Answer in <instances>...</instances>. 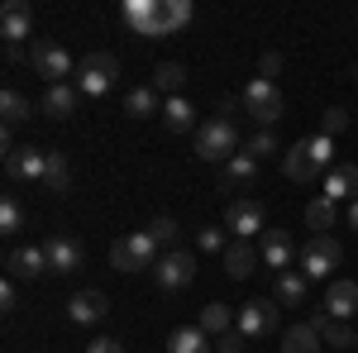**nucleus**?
<instances>
[{"label": "nucleus", "instance_id": "dca6fc26", "mask_svg": "<svg viewBox=\"0 0 358 353\" xmlns=\"http://www.w3.org/2000/svg\"><path fill=\"white\" fill-rule=\"evenodd\" d=\"M43 253H48V272H82V244L77 239H67V234H53V239H43Z\"/></svg>", "mask_w": 358, "mask_h": 353}, {"label": "nucleus", "instance_id": "a18cd8bd", "mask_svg": "<svg viewBox=\"0 0 358 353\" xmlns=\"http://www.w3.org/2000/svg\"><path fill=\"white\" fill-rule=\"evenodd\" d=\"M282 353H296V349H282Z\"/></svg>", "mask_w": 358, "mask_h": 353}, {"label": "nucleus", "instance_id": "9d476101", "mask_svg": "<svg viewBox=\"0 0 358 353\" xmlns=\"http://www.w3.org/2000/svg\"><path fill=\"white\" fill-rule=\"evenodd\" d=\"M258 263L273 268L277 277L292 272V263H296V244H292V234H287V229H263V239H258Z\"/></svg>", "mask_w": 358, "mask_h": 353}, {"label": "nucleus", "instance_id": "1a4fd4ad", "mask_svg": "<svg viewBox=\"0 0 358 353\" xmlns=\"http://www.w3.org/2000/svg\"><path fill=\"white\" fill-rule=\"evenodd\" d=\"M124 24L129 34L138 38H167V24H163V0H124Z\"/></svg>", "mask_w": 358, "mask_h": 353}, {"label": "nucleus", "instance_id": "c756f323", "mask_svg": "<svg viewBox=\"0 0 358 353\" xmlns=\"http://www.w3.org/2000/svg\"><path fill=\"white\" fill-rule=\"evenodd\" d=\"M124 115H134V120L163 115V106H158V91H153V86H134V91L124 96Z\"/></svg>", "mask_w": 358, "mask_h": 353}, {"label": "nucleus", "instance_id": "5701e85b", "mask_svg": "<svg viewBox=\"0 0 358 353\" xmlns=\"http://www.w3.org/2000/svg\"><path fill=\"white\" fill-rule=\"evenodd\" d=\"M167 353H215V349H210V334L201 325H182V329H172Z\"/></svg>", "mask_w": 358, "mask_h": 353}, {"label": "nucleus", "instance_id": "4be33fe9", "mask_svg": "<svg viewBox=\"0 0 358 353\" xmlns=\"http://www.w3.org/2000/svg\"><path fill=\"white\" fill-rule=\"evenodd\" d=\"M258 268V248L248 244V239H239V244H229L224 248V272L234 277V282H244L248 272Z\"/></svg>", "mask_w": 358, "mask_h": 353}, {"label": "nucleus", "instance_id": "9b49d317", "mask_svg": "<svg viewBox=\"0 0 358 353\" xmlns=\"http://www.w3.org/2000/svg\"><path fill=\"white\" fill-rule=\"evenodd\" d=\"M5 272H10V282H34V277H43V272H48V253H43V244L10 248V253H5Z\"/></svg>", "mask_w": 358, "mask_h": 353}, {"label": "nucleus", "instance_id": "412c9836", "mask_svg": "<svg viewBox=\"0 0 358 353\" xmlns=\"http://www.w3.org/2000/svg\"><path fill=\"white\" fill-rule=\"evenodd\" d=\"M77 96H82L77 82L48 86V91H43V115H48V120H72V115H77Z\"/></svg>", "mask_w": 358, "mask_h": 353}, {"label": "nucleus", "instance_id": "72a5a7b5", "mask_svg": "<svg viewBox=\"0 0 358 353\" xmlns=\"http://www.w3.org/2000/svg\"><path fill=\"white\" fill-rule=\"evenodd\" d=\"M163 24H167V38L182 34L192 24V0H163Z\"/></svg>", "mask_w": 358, "mask_h": 353}, {"label": "nucleus", "instance_id": "6e6552de", "mask_svg": "<svg viewBox=\"0 0 358 353\" xmlns=\"http://www.w3.org/2000/svg\"><path fill=\"white\" fill-rule=\"evenodd\" d=\"M192 277H196V258L187 248H167L158 258V268H153L158 291H182V287H192Z\"/></svg>", "mask_w": 358, "mask_h": 353}, {"label": "nucleus", "instance_id": "49530a36", "mask_svg": "<svg viewBox=\"0 0 358 353\" xmlns=\"http://www.w3.org/2000/svg\"><path fill=\"white\" fill-rule=\"evenodd\" d=\"M354 349H358V344H354Z\"/></svg>", "mask_w": 358, "mask_h": 353}, {"label": "nucleus", "instance_id": "37998d69", "mask_svg": "<svg viewBox=\"0 0 358 353\" xmlns=\"http://www.w3.org/2000/svg\"><path fill=\"white\" fill-rule=\"evenodd\" d=\"M277 72H282V57H277V53H268V57H263V77H268V82H273Z\"/></svg>", "mask_w": 358, "mask_h": 353}, {"label": "nucleus", "instance_id": "79ce46f5", "mask_svg": "<svg viewBox=\"0 0 358 353\" xmlns=\"http://www.w3.org/2000/svg\"><path fill=\"white\" fill-rule=\"evenodd\" d=\"M86 353H124V349H120L115 339H91V344H86Z\"/></svg>", "mask_w": 358, "mask_h": 353}, {"label": "nucleus", "instance_id": "f03ea898", "mask_svg": "<svg viewBox=\"0 0 358 353\" xmlns=\"http://www.w3.org/2000/svg\"><path fill=\"white\" fill-rule=\"evenodd\" d=\"M158 258H163V248H158V239H153L148 229H134V234H124V239H115V244H110V268L115 272L158 268Z\"/></svg>", "mask_w": 358, "mask_h": 353}, {"label": "nucleus", "instance_id": "f8f14e48", "mask_svg": "<svg viewBox=\"0 0 358 353\" xmlns=\"http://www.w3.org/2000/svg\"><path fill=\"white\" fill-rule=\"evenodd\" d=\"M29 29H34L29 0H5V10H0V38H5V48H20L29 38Z\"/></svg>", "mask_w": 358, "mask_h": 353}, {"label": "nucleus", "instance_id": "4c0bfd02", "mask_svg": "<svg viewBox=\"0 0 358 353\" xmlns=\"http://www.w3.org/2000/svg\"><path fill=\"white\" fill-rule=\"evenodd\" d=\"M196 248H201V253H220V258H224V248H229V239H224V229H215V224H206V229H196Z\"/></svg>", "mask_w": 358, "mask_h": 353}, {"label": "nucleus", "instance_id": "58836bf2", "mask_svg": "<svg viewBox=\"0 0 358 353\" xmlns=\"http://www.w3.org/2000/svg\"><path fill=\"white\" fill-rule=\"evenodd\" d=\"M320 124H325V134H330V138H334V134H344V129H349V110H344V106H330Z\"/></svg>", "mask_w": 358, "mask_h": 353}, {"label": "nucleus", "instance_id": "a878e982", "mask_svg": "<svg viewBox=\"0 0 358 353\" xmlns=\"http://www.w3.org/2000/svg\"><path fill=\"white\" fill-rule=\"evenodd\" d=\"M273 301L277 305H306V272H282L273 282Z\"/></svg>", "mask_w": 358, "mask_h": 353}, {"label": "nucleus", "instance_id": "f3484780", "mask_svg": "<svg viewBox=\"0 0 358 353\" xmlns=\"http://www.w3.org/2000/svg\"><path fill=\"white\" fill-rule=\"evenodd\" d=\"M253 182H258V158H248V153H234V158L220 167V187L224 191H248Z\"/></svg>", "mask_w": 358, "mask_h": 353}, {"label": "nucleus", "instance_id": "7c9ffc66", "mask_svg": "<svg viewBox=\"0 0 358 353\" xmlns=\"http://www.w3.org/2000/svg\"><path fill=\"white\" fill-rule=\"evenodd\" d=\"M24 224H29V215H24V206H20V196H5V201H0V234L15 239Z\"/></svg>", "mask_w": 358, "mask_h": 353}, {"label": "nucleus", "instance_id": "e433bc0d", "mask_svg": "<svg viewBox=\"0 0 358 353\" xmlns=\"http://www.w3.org/2000/svg\"><path fill=\"white\" fill-rule=\"evenodd\" d=\"M148 234H153L158 248L167 253V248H177V234H182V229H177V219H172V215H158L153 224H148Z\"/></svg>", "mask_w": 358, "mask_h": 353}, {"label": "nucleus", "instance_id": "a19ab883", "mask_svg": "<svg viewBox=\"0 0 358 353\" xmlns=\"http://www.w3.org/2000/svg\"><path fill=\"white\" fill-rule=\"evenodd\" d=\"M20 305V296H15V282L5 277V287H0V310H15Z\"/></svg>", "mask_w": 358, "mask_h": 353}, {"label": "nucleus", "instance_id": "20e7f679", "mask_svg": "<svg viewBox=\"0 0 358 353\" xmlns=\"http://www.w3.org/2000/svg\"><path fill=\"white\" fill-rule=\"evenodd\" d=\"M239 106H244V115H253V124L273 129L277 120H282V91H277V82H268V77H253V82L244 86V96H239Z\"/></svg>", "mask_w": 358, "mask_h": 353}, {"label": "nucleus", "instance_id": "7ed1b4c3", "mask_svg": "<svg viewBox=\"0 0 358 353\" xmlns=\"http://www.w3.org/2000/svg\"><path fill=\"white\" fill-rule=\"evenodd\" d=\"M239 153V134H234V120H224V115H215V120H206L201 129H196V158L201 163H229Z\"/></svg>", "mask_w": 358, "mask_h": 353}, {"label": "nucleus", "instance_id": "b1692460", "mask_svg": "<svg viewBox=\"0 0 358 353\" xmlns=\"http://www.w3.org/2000/svg\"><path fill=\"white\" fill-rule=\"evenodd\" d=\"M163 124L167 134H187V129H196V110L187 96H172V101H163Z\"/></svg>", "mask_w": 358, "mask_h": 353}, {"label": "nucleus", "instance_id": "6ab92c4d", "mask_svg": "<svg viewBox=\"0 0 358 353\" xmlns=\"http://www.w3.org/2000/svg\"><path fill=\"white\" fill-rule=\"evenodd\" d=\"M358 310V282H330V291H325V315L330 320H349Z\"/></svg>", "mask_w": 358, "mask_h": 353}, {"label": "nucleus", "instance_id": "c9c22d12", "mask_svg": "<svg viewBox=\"0 0 358 353\" xmlns=\"http://www.w3.org/2000/svg\"><path fill=\"white\" fill-rule=\"evenodd\" d=\"M239 153H248V158L263 163V158H273V153H277V134H273V129H253V138H248Z\"/></svg>", "mask_w": 358, "mask_h": 353}, {"label": "nucleus", "instance_id": "4468645a", "mask_svg": "<svg viewBox=\"0 0 358 353\" xmlns=\"http://www.w3.org/2000/svg\"><path fill=\"white\" fill-rule=\"evenodd\" d=\"M234 329H244L248 339H263L277 329V305L273 301H244V310L234 315Z\"/></svg>", "mask_w": 358, "mask_h": 353}, {"label": "nucleus", "instance_id": "c85d7f7f", "mask_svg": "<svg viewBox=\"0 0 358 353\" xmlns=\"http://www.w3.org/2000/svg\"><path fill=\"white\" fill-rule=\"evenodd\" d=\"M201 329H206L210 339H224V334L234 329V310H229V305H220V301H210V305L201 310Z\"/></svg>", "mask_w": 358, "mask_h": 353}, {"label": "nucleus", "instance_id": "423d86ee", "mask_svg": "<svg viewBox=\"0 0 358 353\" xmlns=\"http://www.w3.org/2000/svg\"><path fill=\"white\" fill-rule=\"evenodd\" d=\"M29 57H34V72H38V77H48V86H62L67 77H77L72 53H67L62 43H53V38H38V43L29 48Z\"/></svg>", "mask_w": 358, "mask_h": 353}, {"label": "nucleus", "instance_id": "473e14b6", "mask_svg": "<svg viewBox=\"0 0 358 353\" xmlns=\"http://www.w3.org/2000/svg\"><path fill=\"white\" fill-rule=\"evenodd\" d=\"M0 115H5V129H10V124H24V120H29V101L15 91V86H5V91H0Z\"/></svg>", "mask_w": 358, "mask_h": 353}, {"label": "nucleus", "instance_id": "c03bdc74", "mask_svg": "<svg viewBox=\"0 0 358 353\" xmlns=\"http://www.w3.org/2000/svg\"><path fill=\"white\" fill-rule=\"evenodd\" d=\"M349 229H358V201H349Z\"/></svg>", "mask_w": 358, "mask_h": 353}, {"label": "nucleus", "instance_id": "a211bd4d", "mask_svg": "<svg viewBox=\"0 0 358 353\" xmlns=\"http://www.w3.org/2000/svg\"><path fill=\"white\" fill-rule=\"evenodd\" d=\"M325 201H358V167L354 163H334L325 172Z\"/></svg>", "mask_w": 358, "mask_h": 353}, {"label": "nucleus", "instance_id": "ea45409f", "mask_svg": "<svg viewBox=\"0 0 358 353\" xmlns=\"http://www.w3.org/2000/svg\"><path fill=\"white\" fill-rule=\"evenodd\" d=\"M244 349H248V334H244V329H229V334L220 339V353H244Z\"/></svg>", "mask_w": 358, "mask_h": 353}, {"label": "nucleus", "instance_id": "393cba45", "mask_svg": "<svg viewBox=\"0 0 358 353\" xmlns=\"http://www.w3.org/2000/svg\"><path fill=\"white\" fill-rule=\"evenodd\" d=\"M310 325L320 329V339H325V344H334V349H354V344H358V334L349 329V320H330L325 310H320Z\"/></svg>", "mask_w": 358, "mask_h": 353}, {"label": "nucleus", "instance_id": "f704fd0d", "mask_svg": "<svg viewBox=\"0 0 358 353\" xmlns=\"http://www.w3.org/2000/svg\"><path fill=\"white\" fill-rule=\"evenodd\" d=\"M306 224H310L315 234L334 229V201H325V196H320V201H310V206H306Z\"/></svg>", "mask_w": 358, "mask_h": 353}, {"label": "nucleus", "instance_id": "aec40b11", "mask_svg": "<svg viewBox=\"0 0 358 353\" xmlns=\"http://www.w3.org/2000/svg\"><path fill=\"white\" fill-rule=\"evenodd\" d=\"M106 310H110L106 291H77V296L67 301V315H72L77 325H96V320H106Z\"/></svg>", "mask_w": 358, "mask_h": 353}, {"label": "nucleus", "instance_id": "bb28decb", "mask_svg": "<svg viewBox=\"0 0 358 353\" xmlns=\"http://www.w3.org/2000/svg\"><path fill=\"white\" fill-rule=\"evenodd\" d=\"M182 82H187V67H182V62H158V67H153V91H158V96H167V101H172V96H177V91H182Z\"/></svg>", "mask_w": 358, "mask_h": 353}, {"label": "nucleus", "instance_id": "0eeeda50", "mask_svg": "<svg viewBox=\"0 0 358 353\" xmlns=\"http://www.w3.org/2000/svg\"><path fill=\"white\" fill-rule=\"evenodd\" d=\"M339 258H344V248L334 244L330 234H315V239L301 248V272H306V282H325V277H334Z\"/></svg>", "mask_w": 358, "mask_h": 353}, {"label": "nucleus", "instance_id": "cd10ccee", "mask_svg": "<svg viewBox=\"0 0 358 353\" xmlns=\"http://www.w3.org/2000/svg\"><path fill=\"white\" fill-rule=\"evenodd\" d=\"M282 349H296V353H320V349H325V339H320V329H315L310 320H306V325H292L287 334H282Z\"/></svg>", "mask_w": 358, "mask_h": 353}, {"label": "nucleus", "instance_id": "2f4dec72", "mask_svg": "<svg viewBox=\"0 0 358 353\" xmlns=\"http://www.w3.org/2000/svg\"><path fill=\"white\" fill-rule=\"evenodd\" d=\"M43 187L57 191V196L72 187V167H67V153H48V167H43Z\"/></svg>", "mask_w": 358, "mask_h": 353}, {"label": "nucleus", "instance_id": "2eb2a0df", "mask_svg": "<svg viewBox=\"0 0 358 353\" xmlns=\"http://www.w3.org/2000/svg\"><path fill=\"white\" fill-rule=\"evenodd\" d=\"M224 229H234L239 239H253V234L263 229V206L248 201V196H234L229 210H224Z\"/></svg>", "mask_w": 358, "mask_h": 353}, {"label": "nucleus", "instance_id": "f257e3e1", "mask_svg": "<svg viewBox=\"0 0 358 353\" xmlns=\"http://www.w3.org/2000/svg\"><path fill=\"white\" fill-rule=\"evenodd\" d=\"M334 167V138L330 134H310L301 138L287 158H282V172L292 177V182H301V187H310L315 177H325Z\"/></svg>", "mask_w": 358, "mask_h": 353}, {"label": "nucleus", "instance_id": "ddd939ff", "mask_svg": "<svg viewBox=\"0 0 358 353\" xmlns=\"http://www.w3.org/2000/svg\"><path fill=\"white\" fill-rule=\"evenodd\" d=\"M43 167H48V153L43 148H5V172L15 182H43Z\"/></svg>", "mask_w": 358, "mask_h": 353}, {"label": "nucleus", "instance_id": "39448f33", "mask_svg": "<svg viewBox=\"0 0 358 353\" xmlns=\"http://www.w3.org/2000/svg\"><path fill=\"white\" fill-rule=\"evenodd\" d=\"M120 77V57L115 53H86L77 62V91L82 96H106Z\"/></svg>", "mask_w": 358, "mask_h": 353}]
</instances>
